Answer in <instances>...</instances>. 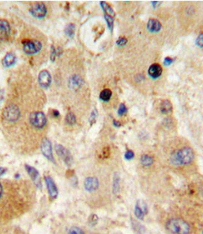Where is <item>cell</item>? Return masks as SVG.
I'll return each mask as SVG.
<instances>
[{
  "label": "cell",
  "mask_w": 203,
  "mask_h": 234,
  "mask_svg": "<svg viewBox=\"0 0 203 234\" xmlns=\"http://www.w3.org/2000/svg\"><path fill=\"white\" fill-rule=\"evenodd\" d=\"M109 155V149L108 148H104L103 151V157L104 158H107Z\"/></svg>",
  "instance_id": "obj_36"
},
{
  "label": "cell",
  "mask_w": 203,
  "mask_h": 234,
  "mask_svg": "<svg viewBox=\"0 0 203 234\" xmlns=\"http://www.w3.org/2000/svg\"><path fill=\"white\" fill-rule=\"evenodd\" d=\"M66 123L68 125L73 126L76 123V118L74 114L72 112L68 113L65 118Z\"/></svg>",
  "instance_id": "obj_25"
},
{
  "label": "cell",
  "mask_w": 203,
  "mask_h": 234,
  "mask_svg": "<svg viewBox=\"0 0 203 234\" xmlns=\"http://www.w3.org/2000/svg\"><path fill=\"white\" fill-rule=\"evenodd\" d=\"M41 150L45 158L53 163H55L53 155L51 143L48 138H44L42 140L41 144Z\"/></svg>",
  "instance_id": "obj_8"
},
{
  "label": "cell",
  "mask_w": 203,
  "mask_h": 234,
  "mask_svg": "<svg viewBox=\"0 0 203 234\" xmlns=\"http://www.w3.org/2000/svg\"><path fill=\"white\" fill-rule=\"evenodd\" d=\"M42 44L38 40H28L23 44V51L27 55H35L41 51Z\"/></svg>",
  "instance_id": "obj_6"
},
{
  "label": "cell",
  "mask_w": 203,
  "mask_h": 234,
  "mask_svg": "<svg viewBox=\"0 0 203 234\" xmlns=\"http://www.w3.org/2000/svg\"><path fill=\"white\" fill-rule=\"evenodd\" d=\"M161 2H158V1L151 2V5L154 8H158V6H160L161 5Z\"/></svg>",
  "instance_id": "obj_37"
},
{
  "label": "cell",
  "mask_w": 203,
  "mask_h": 234,
  "mask_svg": "<svg viewBox=\"0 0 203 234\" xmlns=\"http://www.w3.org/2000/svg\"><path fill=\"white\" fill-rule=\"evenodd\" d=\"M173 62V59H172L171 58H169V57H166L164 58V62L163 63L165 66L167 67V66H169Z\"/></svg>",
  "instance_id": "obj_35"
},
{
  "label": "cell",
  "mask_w": 203,
  "mask_h": 234,
  "mask_svg": "<svg viewBox=\"0 0 203 234\" xmlns=\"http://www.w3.org/2000/svg\"><path fill=\"white\" fill-rule=\"evenodd\" d=\"M55 151L57 155L62 160L64 163L68 166L71 167L73 163V159L70 152L61 145H55Z\"/></svg>",
  "instance_id": "obj_4"
},
{
  "label": "cell",
  "mask_w": 203,
  "mask_h": 234,
  "mask_svg": "<svg viewBox=\"0 0 203 234\" xmlns=\"http://www.w3.org/2000/svg\"><path fill=\"white\" fill-rule=\"evenodd\" d=\"M29 12L35 18L41 19L46 17L47 8L43 3L38 2L32 5L29 9Z\"/></svg>",
  "instance_id": "obj_7"
},
{
  "label": "cell",
  "mask_w": 203,
  "mask_h": 234,
  "mask_svg": "<svg viewBox=\"0 0 203 234\" xmlns=\"http://www.w3.org/2000/svg\"><path fill=\"white\" fill-rule=\"evenodd\" d=\"M196 44L199 46V48H202L203 46V35L202 33H200L196 40Z\"/></svg>",
  "instance_id": "obj_33"
},
{
  "label": "cell",
  "mask_w": 203,
  "mask_h": 234,
  "mask_svg": "<svg viewBox=\"0 0 203 234\" xmlns=\"http://www.w3.org/2000/svg\"><path fill=\"white\" fill-rule=\"evenodd\" d=\"M161 28V23L155 19H150L147 24V29L151 33H158L160 32Z\"/></svg>",
  "instance_id": "obj_16"
},
{
  "label": "cell",
  "mask_w": 203,
  "mask_h": 234,
  "mask_svg": "<svg viewBox=\"0 0 203 234\" xmlns=\"http://www.w3.org/2000/svg\"><path fill=\"white\" fill-rule=\"evenodd\" d=\"M127 111H128V109H127L126 105H125L124 103H121L119 106L118 110V115L122 116V115L126 113L127 112Z\"/></svg>",
  "instance_id": "obj_29"
},
{
  "label": "cell",
  "mask_w": 203,
  "mask_h": 234,
  "mask_svg": "<svg viewBox=\"0 0 203 234\" xmlns=\"http://www.w3.org/2000/svg\"><path fill=\"white\" fill-rule=\"evenodd\" d=\"M99 180L97 178L89 177L85 179L84 182V187L88 192H93L97 190L99 188Z\"/></svg>",
  "instance_id": "obj_10"
},
{
  "label": "cell",
  "mask_w": 203,
  "mask_h": 234,
  "mask_svg": "<svg viewBox=\"0 0 203 234\" xmlns=\"http://www.w3.org/2000/svg\"><path fill=\"white\" fill-rule=\"evenodd\" d=\"M38 80L41 87L43 88H48L51 84V75L48 70H43L39 72Z\"/></svg>",
  "instance_id": "obj_9"
},
{
  "label": "cell",
  "mask_w": 203,
  "mask_h": 234,
  "mask_svg": "<svg viewBox=\"0 0 203 234\" xmlns=\"http://www.w3.org/2000/svg\"><path fill=\"white\" fill-rule=\"evenodd\" d=\"M2 193H3V187H2V184L0 183V198H1V197H2Z\"/></svg>",
  "instance_id": "obj_41"
},
{
  "label": "cell",
  "mask_w": 203,
  "mask_h": 234,
  "mask_svg": "<svg viewBox=\"0 0 203 234\" xmlns=\"http://www.w3.org/2000/svg\"><path fill=\"white\" fill-rule=\"evenodd\" d=\"M163 72L162 67L157 63L151 65L148 69V74L153 79H157L161 76Z\"/></svg>",
  "instance_id": "obj_15"
},
{
  "label": "cell",
  "mask_w": 203,
  "mask_h": 234,
  "mask_svg": "<svg viewBox=\"0 0 203 234\" xmlns=\"http://www.w3.org/2000/svg\"><path fill=\"white\" fill-rule=\"evenodd\" d=\"M52 114H53V117H58L59 115V112L58 110H53V112H52Z\"/></svg>",
  "instance_id": "obj_39"
},
{
  "label": "cell",
  "mask_w": 203,
  "mask_h": 234,
  "mask_svg": "<svg viewBox=\"0 0 203 234\" xmlns=\"http://www.w3.org/2000/svg\"><path fill=\"white\" fill-rule=\"evenodd\" d=\"M98 222V217L95 214H92L88 220V222L91 226H95Z\"/></svg>",
  "instance_id": "obj_28"
},
{
  "label": "cell",
  "mask_w": 203,
  "mask_h": 234,
  "mask_svg": "<svg viewBox=\"0 0 203 234\" xmlns=\"http://www.w3.org/2000/svg\"><path fill=\"white\" fill-rule=\"evenodd\" d=\"M10 32V26L8 21L0 20V40L8 38Z\"/></svg>",
  "instance_id": "obj_14"
},
{
  "label": "cell",
  "mask_w": 203,
  "mask_h": 234,
  "mask_svg": "<svg viewBox=\"0 0 203 234\" xmlns=\"http://www.w3.org/2000/svg\"><path fill=\"white\" fill-rule=\"evenodd\" d=\"M56 56H57L56 50L55 49V46L52 45L51 47V55H50V59L52 62H54L55 61V58Z\"/></svg>",
  "instance_id": "obj_34"
},
{
  "label": "cell",
  "mask_w": 203,
  "mask_h": 234,
  "mask_svg": "<svg viewBox=\"0 0 203 234\" xmlns=\"http://www.w3.org/2000/svg\"><path fill=\"white\" fill-rule=\"evenodd\" d=\"M166 230L173 234H189L190 226L181 218H172L166 224Z\"/></svg>",
  "instance_id": "obj_2"
},
{
  "label": "cell",
  "mask_w": 203,
  "mask_h": 234,
  "mask_svg": "<svg viewBox=\"0 0 203 234\" xmlns=\"http://www.w3.org/2000/svg\"><path fill=\"white\" fill-rule=\"evenodd\" d=\"M6 169L3 168V167H0V177L2 176L3 175H4L6 172Z\"/></svg>",
  "instance_id": "obj_40"
},
{
  "label": "cell",
  "mask_w": 203,
  "mask_h": 234,
  "mask_svg": "<svg viewBox=\"0 0 203 234\" xmlns=\"http://www.w3.org/2000/svg\"><path fill=\"white\" fill-rule=\"evenodd\" d=\"M160 110L163 114L167 115L173 110V105L168 100H164L160 105Z\"/></svg>",
  "instance_id": "obj_17"
},
{
  "label": "cell",
  "mask_w": 203,
  "mask_h": 234,
  "mask_svg": "<svg viewBox=\"0 0 203 234\" xmlns=\"http://www.w3.org/2000/svg\"><path fill=\"white\" fill-rule=\"evenodd\" d=\"M25 168L27 171L28 174L30 176L31 178L36 184L37 186H41V182L39 180V174L38 171L34 167H31L29 165H26Z\"/></svg>",
  "instance_id": "obj_13"
},
{
  "label": "cell",
  "mask_w": 203,
  "mask_h": 234,
  "mask_svg": "<svg viewBox=\"0 0 203 234\" xmlns=\"http://www.w3.org/2000/svg\"><path fill=\"white\" fill-rule=\"evenodd\" d=\"M16 61H17V58L14 54L8 53L3 59L2 63L5 67H10L15 63Z\"/></svg>",
  "instance_id": "obj_18"
},
{
  "label": "cell",
  "mask_w": 203,
  "mask_h": 234,
  "mask_svg": "<svg viewBox=\"0 0 203 234\" xmlns=\"http://www.w3.org/2000/svg\"><path fill=\"white\" fill-rule=\"evenodd\" d=\"M194 153L192 148L184 147L174 152L170 157L171 163L176 167L190 164L194 160Z\"/></svg>",
  "instance_id": "obj_1"
},
{
  "label": "cell",
  "mask_w": 203,
  "mask_h": 234,
  "mask_svg": "<svg viewBox=\"0 0 203 234\" xmlns=\"http://www.w3.org/2000/svg\"><path fill=\"white\" fill-rule=\"evenodd\" d=\"M44 180L49 195L52 198H56L58 195V190L53 180L52 179V178L48 176L46 177Z\"/></svg>",
  "instance_id": "obj_11"
},
{
  "label": "cell",
  "mask_w": 203,
  "mask_h": 234,
  "mask_svg": "<svg viewBox=\"0 0 203 234\" xmlns=\"http://www.w3.org/2000/svg\"><path fill=\"white\" fill-rule=\"evenodd\" d=\"M113 125L115 127H117V128H119L121 127V123L119 121H117L116 120H114L113 121Z\"/></svg>",
  "instance_id": "obj_38"
},
{
  "label": "cell",
  "mask_w": 203,
  "mask_h": 234,
  "mask_svg": "<svg viewBox=\"0 0 203 234\" xmlns=\"http://www.w3.org/2000/svg\"><path fill=\"white\" fill-rule=\"evenodd\" d=\"M29 121L35 128L43 129L46 125L47 119L44 113L41 112H35L30 114Z\"/></svg>",
  "instance_id": "obj_5"
},
{
  "label": "cell",
  "mask_w": 203,
  "mask_h": 234,
  "mask_svg": "<svg viewBox=\"0 0 203 234\" xmlns=\"http://www.w3.org/2000/svg\"><path fill=\"white\" fill-rule=\"evenodd\" d=\"M75 29V25L73 23H70L67 25L65 28V33L68 37L72 38L74 35Z\"/></svg>",
  "instance_id": "obj_24"
},
{
  "label": "cell",
  "mask_w": 203,
  "mask_h": 234,
  "mask_svg": "<svg viewBox=\"0 0 203 234\" xmlns=\"http://www.w3.org/2000/svg\"><path fill=\"white\" fill-rule=\"evenodd\" d=\"M141 163L144 166V167H150L151 165H152L154 162V160L151 156L149 155H143L141 157L140 159Z\"/></svg>",
  "instance_id": "obj_22"
},
{
  "label": "cell",
  "mask_w": 203,
  "mask_h": 234,
  "mask_svg": "<svg viewBox=\"0 0 203 234\" xmlns=\"http://www.w3.org/2000/svg\"><path fill=\"white\" fill-rule=\"evenodd\" d=\"M2 92H1V91H0V100H2Z\"/></svg>",
  "instance_id": "obj_42"
},
{
  "label": "cell",
  "mask_w": 203,
  "mask_h": 234,
  "mask_svg": "<svg viewBox=\"0 0 203 234\" xmlns=\"http://www.w3.org/2000/svg\"><path fill=\"white\" fill-rule=\"evenodd\" d=\"M83 79L81 76L78 75H73L71 76L68 80V86L71 89H79L83 85Z\"/></svg>",
  "instance_id": "obj_12"
},
{
  "label": "cell",
  "mask_w": 203,
  "mask_h": 234,
  "mask_svg": "<svg viewBox=\"0 0 203 234\" xmlns=\"http://www.w3.org/2000/svg\"><path fill=\"white\" fill-rule=\"evenodd\" d=\"M100 6L102 8L103 10L104 11L105 14L109 15V16H111L113 17H115V13L113 10V9L110 6V5H109L106 2H100Z\"/></svg>",
  "instance_id": "obj_20"
},
{
  "label": "cell",
  "mask_w": 203,
  "mask_h": 234,
  "mask_svg": "<svg viewBox=\"0 0 203 234\" xmlns=\"http://www.w3.org/2000/svg\"><path fill=\"white\" fill-rule=\"evenodd\" d=\"M128 43V40L124 38V37H120L118 38V40L116 41V44L118 46H120V47H122V46H124Z\"/></svg>",
  "instance_id": "obj_31"
},
{
  "label": "cell",
  "mask_w": 203,
  "mask_h": 234,
  "mask_svg": "<svg viewBox=\"0 0 203 234\" xmlns=\"http://www.w3.org/2000/svg\"><path fill=\"white\" fill-rule=\"evenodd\" d=\"M134 157V153L132 150H127L124 154V159L127 160H131Z\"/></svg>",
  "instance_id": "obj_32"
},
{
  "label": "cell",
  "mask_w": 203,
  "mask_h": 234,
  "mask_svg": "<svg viewBox=\"0 0 203 234\" xmlns=\"http://www.w3.org/2000/svg\"><path fill=\"white\" fill-rule=\"evenodd\" d=\"M112 97V91L109 89L103 90L100 94V99L104 102H107Z\"/></svg>",
  "instance_id": "obj_21"
},
{
  "label": "cell",
  "mask_w": 203,
  "mask_h": 234,
  "mask_svg": "<svg viewBox=\"0 0 203 234\" xmlns=\"http://www.w3.org/2000/svg\"><path fill=\"white\" fill-rule=\"evenodd\" d=\"M104 19L106 21L107 27L109 29L112 31L114 26V17L107 14H104Z\"/></svg>",
  "instance_id": "obj_27"
},
{
  "label": "cell",
  "mask_w": 203,
  "mask_h": 234,
  "mask_svg": "<svg viewBox=\"0 0 203 234\" xmlns=\"http://www.w3.org/2000/svg\"><path fill=\"white\" fill-rule=\"evenodd\" d=\"M20 111L19 108L14 104L6 106L3 111V116L8 121L14 122L18 120L20 117Z\"/></svg>",
  "instance_id": "obj_3"
},
{
  "label": "cell",
  "mask_w": 203,
  "mask_h": 234,
  "mask_svg": "<svg viewBox=\"0 0 203 234\" xmlns=\"http://www.w3.org/2000/svg\"><path fill=\"white\" fill-rule=\"evenodd\" d=\"M98 116V112L96 108H94L92 112L91 113L89 118V122L91 125H92L93 124H95L97 118Z\"/></svg>",
  "instance_id": "obj_26"
},
{
  "label": "cell",
  "mask_w": 203,
  "mask_h": 234,
  "mask_svg": "<svg viewBox=\"0 0 203 234\" xmlns=\"http://www.w3.org/2000/svg\"><path fill=\"white\" fill-rule=\"evenodd\" d=\"M145 212L141 206H139V205L137 203L136 205H135V207H134V214H135V216L136 217V218L139 220L143 221L144 219L145 215Z\"/></svg>",
  "instance_id": "obj_23"
},
{
  "label": "cell",
  "mask_w": 203,
  "mask_h": 234,
  "mask_svg": "<svg viewBox=\"0 0 203 234\" xmlns=\"http://www.w3.org/2000/svg\"><path fill=\"white\" fill-rule=\"evenodd\" d=\"M68 234H85V233L80 228L73 227L70 229Z\"/></svg>",
  "instance_id": "obj_30"
},
{
  "label": "cell",
  "mask_w": 203,
  "mask_h": 234,
  "mask_svg": "<svg viewBox=\"0 0 203 234\" xmlns=\"http://www.w3.org/2000/svg\"><path fill=\"white\" fill-rule=\"evenodd\" d=\"M120 176L118 173H115L113 181V192L115 195L119 193L120 189Z\"/></svg>",
  "instance_id": "obj_19"
}]
</instances>
